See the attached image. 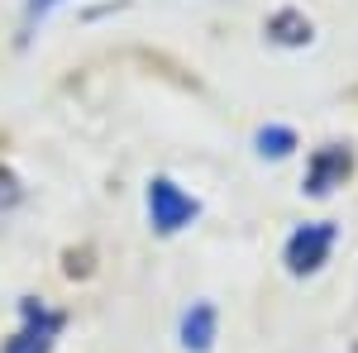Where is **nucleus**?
I'll list each match as a JSON object with an SVG mask.
<instances>
[{
    "instance_id": "1",
    "label": "nucleus",
    "mask_w": 358,
    "mask_h": 353,
    "mask_svg": "<svg viewBox=\"0 0 358 353\" xmlns=\"http://www.w3.org/2000/svg\"><path fill=\"white\" fill-rule=\"evenodd\" d=\"M196 215H201V206H196L172 177H153V182H148V219H153L158 234H177V229H187Z\"/></svg>"
},
{
    "instance_id": "2",
    "label": "nucleus",
    "mask_w": 358,
    "mask_h": 353,
    "mask_svg": "<svg viewBox=\"0 0 358 353\" xmlns=\"http://www.w3.org/2000/svg\"><path fill=\"white\" fill-rule=\"evenodd\" d=\"M334 224L330 219H310L301 224L292 239H287V272L292 277H310V272H320L330 263V248H334Z\"/></svg>"
},
{
    "instance_id": "3",
    "label": "nucleus",
    "mask_w": 358,
    "mask_h": 353,
    "mask_svg": "<svg viewBox=\"0 0 358 353\" xmlns=\"http://www.w3.org/2000/svg\"><path fill=\"white\" fill-rule=\"evenodd\" d=\"M20 315H24V320H20V334L5 339L0 353H53L57 334H62V315L48 310L43 301H34V296L20 305Z\"/></svg>"
},
{
    "instance_id": "4",
    "label": "nucleus",
    "mask_w": 358,
    "mask_h": 353,
    "mask_svg": "<svg viewBox=\"0 0 358 353\" xmlns=\"http://www.w3.org/2000/svg\"><path fill=\"white\" fill-rule=\"evenodd\" d=\"M349 172H354V153H349L344 143H325V148H315V153H310L301 191H306V196H330L334 187H344V182H349Z\"/></svg>"
},
{
    "instance_id": "5",
    "label": "nucleus",
    "mask_w": 358,
    "mask_h": 353,
    "mask_svg": "<svg viewBox=\"0 0 358 353\" xmlns=\"http://www.w3.org/2000/svg\"><path fill=\"white\" fill-rule=\"evenodd\" d=\"M215 305L210 301H196L192 310L182 315V349L187 353H210L215 349Z\"/></svg>"
},
{
    "instance_id": "6",
    "label": "nucleus",
    "mask_w": 358,
    "mask_h": 353,
    "mask_svg": "<svg viewBox=\"0 0 358 353\" xmlns=\"http://www.w3.org/2000/svg\"><path fill=\"white\" fill-rule=\"evenodd\" d=\"M263 29H268V38L282 43V48H306V43L315 38V24L306 20L301 10H292V5L277 10V15H268V24H263Z\"/></svg>"
},
{
    "instance_id": "7",
    "label": "nucleus",
    "mask_w": 358,
    "mask_h": 353,
    "mask_svg": "<svg viewBox=\"0 0 358 353\" xmlns=\"http://www.w3.org/2000/svg\"><path fill=\"white\" fill-rule=\"evenodd\" d=\"M253 143H258V153H263V158H287V153L296 148V134H292L287 124H268V129H258Z\"/></svg>"
},
{
    "instance_id": "8",
    "label": "nucleus",
    "mask_w": 358,
    "mask_h": 353,
    "mask_svg": "<svg viewBox=\"0 0 358 353\" xmlns=\"http://www.w3.org/2000/svg\"><path fill=\"white\" fill-rule=\"evenodd\" d=\"M15 201H20V177H15V172H5V167H0V210H10V206H15Z\"/></svg>"
},
{
    "instance_id": "9",
    "label": "nucleus",
    "mask_w": 358,
    "mask_h": 353,
    "mask_svg": "<svg viewBox=\"0 0 358 353\" xmlns=\"http://www.w3.org/2000/svg\"><path fill=\"white\" fill-rule=\"evenodd\" d=\"M53 5H62V0H29V10H24V34L38 24V20H43V15H48Z\"/></svg>"
}]
</instances>
